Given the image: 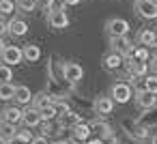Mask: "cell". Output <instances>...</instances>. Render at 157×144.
I'll list each match as a JSON object with an SVG mask.
<instances>
[{
  "mask_svg": "<svg viewBox=\"0 0 157 144\" xmlns=\"http://www.w3.org/2000/svg\"><path fill=\"white\" fill-rule=\"evenodd\" d=\"M110 97L114 99V103H127L131 97H133V88H131V84H127V82H116V84H112V88H110Z\"/></svg>",
  "mask_w": 157,
  "mask_h": 144,
  "instance_id": "obj_1",
  "label": "cell"
},
{
  "mask_svg": "<svg viewBox=\"0 0 157 144\" xmlns=\"http://www.w3.org/2000/svg\"><path fill=\"white\" fill-rule=\"evenodd\" d=\"M133 99H136V105L140 110H153V108H157V95L151 93V90H146L144 86L142 88H136Z\"/></svg>",
  "mask_w": 157,
  "mask_h": 144,
  "instance_id": "obj_2",
  "label": "cell"
},
{
  "mask_svg": "<svg viewBox=\"0 0 157 144\" xmlns=\"http://www.w3.org/2000/svg\"><path fill=\"white\" fill-rule=\"evenodd\" d=\"M0 60L5 65H9V67H15V65H20L24 60V50L17 47V45H7L2 52H0Z\"/></svg>",
  "mask_w": 157,
  "mask_h": 144,
  "instance_id": "obj_3",
  "label": "cell"
},
{
  "mask_svg": "<svg viewBox=\"0 0 157 144\" xmlns=\"http://www.w3.org/2000/svg\"><path fill=\"white\" fill-rule=\"evenodd\" d=\"M133 9L144 20H157V2L155 0H136Z\"/></svg>",
  "mask_w": 157,
  "mask_h": 144,
  "instance_id": "obj_4",
  "label": "cell"
},
{
  "mask_svg": "<svg viewBox=\"0 0 157 144\" xmlns=\"http://www.w3.org/2000/svg\"><path fill=\"white\" fill-rule=\"evenodd\" d=\"M105 32L110 37H125L129 32V22L123 17H112L105 22Z\"/></svg>",
  "mask_w": 157,
  "mask_h": 144,
  "instance_id": "obj_5",
  "label": "cell"
},
{
  "mask_svg": "<svg viewBox=\"0 0 157 144\" xmlns=\"http://www.w3.org/2000/svg\"><path fill=\"white\" fill-rule=\"evenodd\" d=\"M123 67H127V71H129V75H131L133 80L144 78V75L148 73V63L133 60V56H131V54H129V56H125V65H123Z\"/></svg>",
  "mask_w": 157,
  "mask_h": 144,
  "instance_id": "obj_6",
  "label": "cell"
},
{
  "mask_svg": "<svg viewBox=\"0 0 157 144\" xmlns=\"http://www.w3.org/2000/svg\"><path fill=\"white\" fill-rule=\"evenodd\" d=\"M84 78V69L78 63H63V80L69 84H78Z\"/></svg>",
  "mask_w": 157,
  "mask_h": 144,
  "instance_id": "obj_7",
  "label": "cell"
},
{
  "mask_svg": "<svg viewBox=\"0 0 157 144\" xmlns=\"http://www.w3.org/2000/svg\"><path fill=\"white\" fill-rule=\"evenodd\" d=\"M110 47H112V52H118L121 56H129L133 52V43L127 39V35L125 37H110Z\"/></svg>",
  "mask_w": 157,
  "mask_h": 144,
  "instance_id": "obj_8",
  "label": "cell"
},
{
  "mask_svg": "<svg viewBox=\"0 0 157 144\" xmlns=\"http://www.w3.org/2000/svg\"><path fill=\"white\" fill-rule=\"evenodd\" d=\"M48 26L54 28V30L67 28V26H69V15L65 13V9H63V11H50V13H48Z\"/></svg>",
  "mask_w": 157,
  "mask_h": 144,
  "instance_id": "obj_9",
  "label": "cell"
},
{
  "mask_svg": "<svg viewBox=\"0 0 157 144\" xmlns=\"http://www.w3.org/2000/svg\"><path fill=\"white\" fill-rule=\"evenodd\" d=\"M78 123H82L80 114H75V112H73V110H69V108H67L65 112H60V114H58V127H60V129H69V131H71Z\"/></svg>",
  "mask_w": 157,
  "mask_h": 144,
  "instance_id": "obj_10",
  "label": "cell"
},
{
  "mask_svg": "<svg viewBox=\"0 0 157 144\" xmlns=\"http://www.w3.org/2000/svg\"><path fill=\"white\" fill-rule=\"evenodd\" d=\"M22 123H24L26 127H30V129H33V127H39V125L43 123L41 110L35 108V105H33V108H26V110H24V116H22Z\"/></svg>",
  "mask_w": 157,
  "mask_h": 144,
  "instance_id": "obj_11",
  "label": "cell"
},
{
  "mask_svg": "<svg viewBox=\"0 0 157 144\" xmlns=\"http://www.w3.org/2000/svg\"><path fill=\"white\" fill-rule=\"evenodd\" d=\"M93 110H95V114H99V116H105V114H112V110H114V99L112 97H97L95 99V103H93Z\"/></svg>",
  "mask_w": 157,
  "mask_h": 144,
  "instance_id": "obj_12",
  "label": "cell"
},
{
  "mask_svg": "<svg viewBox=\"0 0 157 144\" xmlns=\"http://www.w3.org/2000/svg\"><path fill=\"white\" fill-rule=\"evenodd\" d=\"M101 65H103V69H108V71H116V69H121V67L125 65V56H121L118 52H110V54L103 56Z\"/></svg>",
  "mask_w": 157,
  "mask_h": 144,
  "instance_id": "obj_13",
  "label": "cell"
},
{
  "mask_svg": "<svg viewBox=\"0 0 157 144\" xmlns=\"http://www.w3.org/2000/svg\"><path fill=\"white\" fill-rule=\"evenodd\" d=\"M22 116H24V110H20L17 105L5 108L2 112H0V120H5V123H11V125H17V123H22Z\"/></svg>",
  "mask_w": 157,
  "mask_h": 144,
  "instance_id": "obj_14",
  "label": "cell"
},
{
  "mask_svg": "<svg viewBox=\"0 0 157 144\" xmlns=\"http://www.w3.org/2000/svg\"><path fill=\"white\" fill-rule=\"evenodd\" d=\"M15 135H17V125H11V123L0 120V142L9 144V142L15 140Z\"/></svg>",
  "mask_w": 157,
  "mask_h": 144,
  "instance_id": "obj_15",
  "label": "cell"
},
{
  "mask_svg": "<svg viewBox=\"0 0 157 144\" xmlns=\"http://www.w3.org/2000/svg\"><path fill=\"white\" fill-rule=\"evenodd\" d=\"M71 135H73L78 142H86V140H90V135H93V127H90L88 123H78V125L71 129Z\"/></svg>",
  "mask_w": 157,
  "mask_h": 144,
  "instance_id": "obj_16",
  "label": "cell"
},
{
  "mask_svg": "<svg viewBox=\"0 0 157 144\" xmlns=\"http://www.w3.org/2000/svg\"><path fill=\"white\" fill-rule=\"evenodd\" d=\"M33 93H30V88L28 86H24V84H20V86H15V103H20V105H28L30 101H33Z\"/></svg>",
  "mask_w": 157,
  "mask_h": 144,
  "instance_id": "obj_17",
  "label": "cell"
},
{
  "mask_svg": "<svg viewBox=\"0 0 157 144\" xmlns=\"http://www.w3.org/2000/svg\"><path fill=\"white\" fill-rule=\"evenodd\" d=\"M9 32L13 35V37H24L26 32H28V24L24 22V20H11L9 22Z\"/></svg>",
  "mask_w": 157,
  "mask_h": 144,
  "instance_id": "obj_18",
  "label": "cell"
},
{
  "mask_svg": "<svg viewBox=\"0 0 157 144\" xmlns=\"http://www.w3.org/2000/svg\"><path fill=\"white\" fill-rule=\"evenodd\" d=\"M90 127H93V133H99V138H103V140L112 138V127H110L108 123L95 120V123H90Z\"/></svg>",
  "mask_w": 157,
  "mask_h": 144,
  "instance_id": "obj_19",
  "label": "cell"
},
{
  "mask_svg": "<svg viewBox=\"0 0 157 144\" xmlns=\"http://www.w3.org/2000/svg\"><path fill=\"white\" fill-rule=\"evenodd\" d=\"M138 41H140V45H146V47H151V45H157V35H155V30H151V28H144V30L138 35Z\"/></svg>",
  "mask_w": 157,
  "mask_h": 144,
  "instance_id": "obj_20",
  "label": "cell"
},
{
  "mask_svg": "<svg viewBox=\"0 0 157 144\" xmlns=\"http://www.w3.org/2000/svg\"><path fill=\"white\" fill-rule=\"evenodd\" d=\"M39 58H41V47H39V45H35V43L24 45V60H28V63H37Z\"/></svg>",
  "mask_w": 157,
  "mask_h": 144,
  "instance_id": "obj_21",
  "label": "cell"
},
{
  "mask_svg": "<svg viewBox=\"0 0 157 144\" xmlns=\"http://www.w3.org/2000/svg\"><path fill=\"white\" fill-rule=\"evenodd\" d=\"M33 103H35V108L43 110V108H50V105L54 103V97H52L50 93H39V95L33 97Z\"/></svg>",
  "mask_w": 157,
  "mask_h": 144,
  "instance_id": "obj_22",
  "label": "cell"
},
{
  "mask_svg": "<svg viewBox=\"0 0 157 144\" xmlns=\"http://www.w3.org/2000/svg\"><path fill=\"white\" fill-rule=\"evenodd\" d=\"M127 127H129V135H131V138H136V140H144V138L148 135V129H146V127H142V125L127 123Z\"/></svg>",
  "mask_w": 157,
  "mask_h": 144,
  "instance_id": "obj_23",
  "label": "cell"
},
{
  "mask_svg": "<svg viewBox=\"0 0 157 144\" xmlns=\"http://www.w3.org/2000/svg\"><path fill=\"white\" fill-rule=\"evenodd\" d=\"M13 97H15V86L11 82L0 84V101H11Z\"/></svg>",
  "mask_w": 157,
  "mask_h": 144,
  "instance_id": "obj_24",
  "label": "cell"
},
{
  "mask_svg": "<svg viewBox=\"0 0 157 144\" xmlns=\"http://www.w3.org/2000/svg\"><path fill=\"white\" fill-rule=\"evenodd\" d=\"M131 56H133V60H142V63H148V60H151V52H148V47H146V45L133 47Z\"/></svg>",
  "mask_w": 157,
  "mask_h": 144,
  "instance_id": "obj_25",
  "label": "cell"
},
{
  "mask_svg": "<svg viewBox=\"0 0 157 144\" xmlns=\"http://www.w3.org/2000/svg\"><path fill=\"white\" fill-rule=\"evenodd\" d=\"M142 82H144V88L146 90H151V93L157 95V73H146L142 78Z\"/></svg>",
  "mask_w": 157,
  "mask_h": 144,
  "instance_id": "obj_26",
  "label": "cell"
},
{
  "mask_svg": "<svg viewBox=\"0 0 157 144\" xmlns=\"http://www.w3.org/2000/svg\"><path fill=\"white\" fill-rule=\"evenodd\" d=\"M15 140H17L20 144H30V142L35 140V135H33L30 127H28V129H17V135H15Z\"/></svg>",
  "mask_w": 157,
  "mask_h": 144,
  "instance_id": "obj_27",
  "label": "cell"
},
{
  "mask_svg": "<svg viewBox=\"0 0 157 144\" xmlns=\"http://www.w3.org/2000/svg\"><path fill=\"white\" fill-rule=\"evenodd\" d=\"M13 80V71H11V67L9 65H0V84H5V82H11Z\"/></svg>",
  "mask_w": 157,
  "mask_h": 144,
  "instance_id": "obj_28",
  "label": "cell"
},
{
  "mask_svg": "<svg viewBox=\"0 0 157 144\" xmlns=\"http://www.w3.org/2000/svg\"><path fill=\"white\" fill-rule=\"evenodd\" d=\"M13 11H15L13 0H0V15H11Z\"/></svg>",
  "mask_w": 157,
  "mask_h": 144,
  "instance_id": "obj_29",
  "label": "cell"
},
{
  "mask_svg": "<svg viewBox=\"0 0 157 144\" xmlns=\"http://www.w3.org/2000/svg\"><path fill=\"white\" fill-rule=\"evenodd\" d=\"M22 11H26V13H30V11H35V7L39 5V0H17L15 2Z\"/></svg>",
  "mask_w": 157,
  "mask_h": 144,
  "instance_id": "obj_30",
  "label": "cell"
},
{
  "mask_svg": "<svg viewBox=\"0 0 157 144\" xmlns=\"http://www.w3.org/2000/svg\"><path fill=\"white\" fill-rule=\"evenodd\" d=\"M41 116H43V120H54V118H58V110H56L54 103H52L50 108H43V110H41Z\"/></svg>",
  "mask_w": 157,
  "mask_h": 144,
  "instance_id": "obj_31",
  "label": "cell"
},
{
  "mask_svg": "<svg viewBox=\"0 0 157 144\" xmlns=\"http://www.w3.org/2000/svg\"><path fill=\"white\" fill-rule=\"evenodd\" d=\"M48 11H63L65 7H67V2L65 0H48Z\"/></svg>",
  "mask_w": 157,
  "mask_h": 144,
  "instance_id": "obj_32",
  "label": "cell"
},
{
  "mask_svg": "<svg viewBox=\"0 0 157 144\" xmlns=\"http://www.w3.org/2000/svg\"><path fill=\"white\" fill-rule=\"evenodd\" d=\"M5 32H9V22H5V17L0 15V37H2Z\"/></svg>",
  "mask_w": 157,
  "mask_h": 144,
  "instance_id": "obj_33",
  "label": "cell"
},
{
  "mask_svg": "<svg viewBox=\"0 0 157 144\" xmlns=\"http://www.w3.org/2000/svg\"><path fill=\"white\" fill-rule=\"evenodd\" d=\"M30 144H50V142H48V138H45V135H39V138H35Z\"/></svg>",
  "mask_w": 157,
  "mask_h": 144,
  "instance_id": "obj_34",
  "label": "cell"
},
{
  "mask_svg": "<svg viewBox=\"0 0 157 144\" xmlns=\"http://www.w3.org/2000/svg\"><path fill=\"white\" fill-rule=\"evenodd\" d=\"M84 144H105V142H103V138H90V140H86Z\"/></svg>",
  "mask_w": 157,
  "mask_h": 144,
  "instance_id": "obj_35",
  "label": "cell"
},
{
  "mask_svg": "<svg viewBox=\"0 0 157 144\" xmlns=\"http://www.w3.org/2000/svg\"><path fill=\"white\" fill-rule=\"evenodd\" d=\"M151 69H153V73H157V54L151 58Z\"/></svg>",
  "mask_w": 157,
  "mask_h": 144,
  "instance_id": "obj_36",
  "label": "cell"
},
{
  "mask_svg": "<svg viewBox=\"0 0 157 144\" xmlns=\"http://www.w3.org/2000/svg\"><path fill=\"white\" fill-rule=\"evenodd\" d=\"M60 144H82V142H78V140H75V138H71V140H69V138H67V140H63V142H60Z\"/></svg>",
  "mask_w": 157,
  "mask_h": 144,
  "instance_id": "obj_37",
  "label": "cell"
},
{
  "mask_svg": "<svg viewBox=\"0 0 157 144\" xmlns=\"http://www.w3.org/2000/svg\"><path fill=\"white\" fill-rule=\"evenodd\" d=\"M67 7H73V5H80V0H65Z\"/></svg>",
  "mask_w": 157,
  "mask_h": 144,
  "instance_id": "obj_38",
  "label": "cell"
},
{
  "mask_svg": "<svg viewBox=\"0 0 157 144\" xmlns=\"http://www.w3.org/2000/svg\"><path fill=\"white\" fill-rule=\"evenodd\" d=\"M5 47H7V43H5V41H2V37H0V52H2V50H5Z\"/></svg>",
  "mask_w": 157,
  "mask_h": 144,
  "instance_id": "obj_39",
  "label": "cell"
},
{
  "mask_svg": "<svg viewBox=\"0 0 157 144\" xmlns=\"http://www.w3.org/2000/svg\"><path fill=\"white\" fill-rule=\"evenodd\" d=\"M151 144H157V135H155V138H153V142H151Z\"/></svg>",
  "mask_w": 157,
  "mask_h": 144,
  "instance_id": "obj_40",
  "label": "cell"
},
{
  "mask_svg": "<svg viewBox=\"0 0 157 144\" xmlns=\"http://www.w3.org/2000/svg\"><path fill=\"white\" fill-rule=\"evenodd\" d=\"M39 2H43V5H48V0H39Z\"/></svg>",
  "mask_w": 157,
  "mask_h": 144,
  "instance_id": "obj_41",
  "label": "cell"
},
{
  "mask_svg": "<svg viewBox=\"0 0 157 144\" xmlns=\"http://www.w3.org/2000/svg\"><path fill=\"white\" fill-rule=\"evenodd\" d=\"M155 35H157V30H155Z\"/></svg>",
  "mask_w": 157,
  "mask_h": 144,
  "instance_id": "obj_42",
  "label": "cell"
},
{
  "mask_svg": "<svg viewBox=\"0 0 157 144\" xmlns=\"http://www.w3.org/2000/svg\"><path fill=\"white\" fill-rule=\"evenodd\" d=\"M155 2H157V0H155Z\"/></svg>",
  "mask_w": 157,
  "mask_h": 144,
  "instance_id": "obj_43",
  "label": "cell"
}]
</instances>
